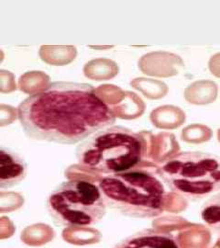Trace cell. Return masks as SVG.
<instances>
[{"instance_id":"277c9868","label":"cell","mask_w":220,"mask_h":248,"mask_svg":"<svg viewBox=\"0 0 220 248\" xmlns=\"http://www.w3.org/2000/svg\"><path fill=\"white\" fill-rule=\"evenodd\" d=\"M168 189L197 202L220 191V157L208 153L184 152L158 166Z\"/></svg>"},{"instance_id":"2e32d148","label":"cell","mask_w":220,"mask_h":248,"mask_svg":"<svg viewBox=\"0 0 220 248\" xmlns=\"http://www.w3.org/2000/svg\"><path fill=\"white\" fill-rule=\"evenodd\" d=\"M2 58H3V54H2V52L0 51V62L2 61Z\"/></svg>"},{"instance_id":"9c48e42d","label":"cell","mask_w":220,"mask_h":248,"mask_svg":"<svg viewBox=\"0 0 220 248\" xmlns=\"http://www.w3.org/2000/svg\"><path fill=\"white\" fill-rule=\"evenodd\" d=\"M62 238L74 246H86L99 243L101 233L98 231L86 226H68L62 231Z\"/></svg>"},{"instance_id":"4fadbf2b","label":"cell","mask_w":220,"mask_h":248,"mask_svg":"<svg viewBox=\"0 0 220 248\" xmlns=\"http://www.w3.org/2000/svg\"><path fill=\"white\" fill-rule=\"evenodd\" d=\"M197 124L186 127L182 132V139L188 142H202L208 141L211 138L212 133L210 129L201 125L198 133Z\"/></svg>"},{"instance_id":"30bf717a","label":"cell","mask_w":220,"mask_h":248,"mask_svg":"<svg viewBox=\"0 0 220 248\" xmlns=\"http://www.w3.org/2000/svg\"><path fill=\"white\" fill-rule=\"evenodd\" d=\"M180 110L179 108L174 106L159 107L150 114V120L155 126L162 129H170L169 122L172 129L177 128L185 122V112L179 115L173 116Z\"/></svg>"},{"instance_id":"5bb4252c","label":"cell","mask_w":220,"mask_h":248,"mask_svg":"<svg viewBox=\"0 0 220 248\" xmlns=\"http://www.w3.org/2000/svg\"><path fill=\"white\" fill-rule=\"evenodd\" d=\"M16 232L14 223L9 220L8 217L0 218V240L8 239Z\"/></svg>"},{"instance_id":"7a4b0ae2","label":"cell","mask_w":220,"mask_h":248,"mask_svg":"<svg viewBox=\"0 0 220 248\" xmlns=\"http://www.w3.org/2000/svg\"><path fill=\"white\" fill-rule=\"evenodd\" d=\"M97 185L106 207L125 216L150 219L166 210L167 186L158 166L147 160L127 171L104 176Z\"/></svg>"},{"instance_id":"ba28073f","label":"cell","mask_w":220,"mask_h":248,"mask_svg":"<svg viewBox=\"0 0 220 248\" xmlns=\"http://www.w3.org/2000/svg\"><path fill=\"white\" fill-rule=\"evenodd\" d=\"M55 237V232L50 225L44 223H35L27 226L21 232L20 239L22 243L29 247H42Z\"/></svg>"},{"instance_id":"6da1fadb","label":"cell","mask_w":220,"mask_h":248,"mask_svg":"<svg viewBox=\"0 0 220 248\" xmlns=\"http://www.w3.org/2000/svg\"><path fill=\"white\" fill-rule=\"evenodd\" d=\"M24 133L32 140L74 144L113 126L116 115L85 83L53 82L25 98L18 107Z\"/></svg>"},{"instance_id":"3957f363","label":"cell","mask_w":220,"mask_h":248,"mask_svg":"<svg viewBox=\"0 0 220 248\" xmlns=\"http://www.w3.org/2000/svg\"><path fill=\"white\" fill-rule=\"evenodd\" d=\"M147 148L145 133L110 126L82 142L76 149V157L83 169L97 176H108L140 165L145 160Z\"/></svg>"},{"instance_id":"8992f818","label":"cell","mask_w":220,"mask_h":248,"mask_svg":"<svg viewBox=\"0 0 220 248\" xmlns=\"http://www.w3.org/2000/svg\"><path fill=\"white\" fill-rule=\"evenodd\" d=\"M28 165L17 152L0 146V188L17 186L24 180Z\"/></svg>"},{"instance_id":"7c38bea8","label":"cell","mask_w":220,"mask_h":248,"mask_svg":"<svg viewBox=\"0 0 220 248\" xmlns=\"http://www.w3.org/2000/svg\"><path fill=\"white\" fill-rule=\"evenodd\" d=\"M24 204L23 196L17 192H0V213H12Z\"/></svg>"},{"instance_id":"5b68a950","label":"cell","mask_w":220,"mask_h":248,"mask_svg":"<svg viewBox=\"0 0 220 248\" xmlns=\"http://www.w3.org/2000/svg\"><path fill=\"white\" fill-rule=\"evenodd\" d=\"M47 209L53 221L62 226L97 224L106 215V205L96 183L70 179L53 189Z\"/></svg>"},{"instance_id":"9a60e30c","label":"cell","mask_w":220,"mask_h":248,"mask_svg":"<svg viewBox=\"0 0 220 248\" xmlns=\"http://www.w3.org/2000/svg\"><path fill=\"white\" fill-rule=\"evenodd\" d=\"M16 119L15 108L7 105H0V126L10 124Z\"/></svg>"},{"instance_id":"52a82bcc","label":"cell","mask_w":220,"mask_h":248,"mask_svg":"<svg viewBox=\"0 0 220 248\" xmlns=\"http://www.w3.org/2000/svg\"><path fill=\"white\" fill-rule=\"evenodd\" d=\"M114 248H181L176 236L166 231L145 229L118 243Z\"/></svg>"},{"instance_id":"8fae6325","label":"cell","mask_w":220,"mask_h":248,"mask_svg":"<svg viewBox=\"0 0 220 248\" xmlns=\"http://www.w3.org/2000/svg\"><path fill=\"white\" fill-rule=\"evenodd\" d=\"M201 218L206 225L220 232V191L208 198L203 205Z\"/></svg>"}]
</instances>
